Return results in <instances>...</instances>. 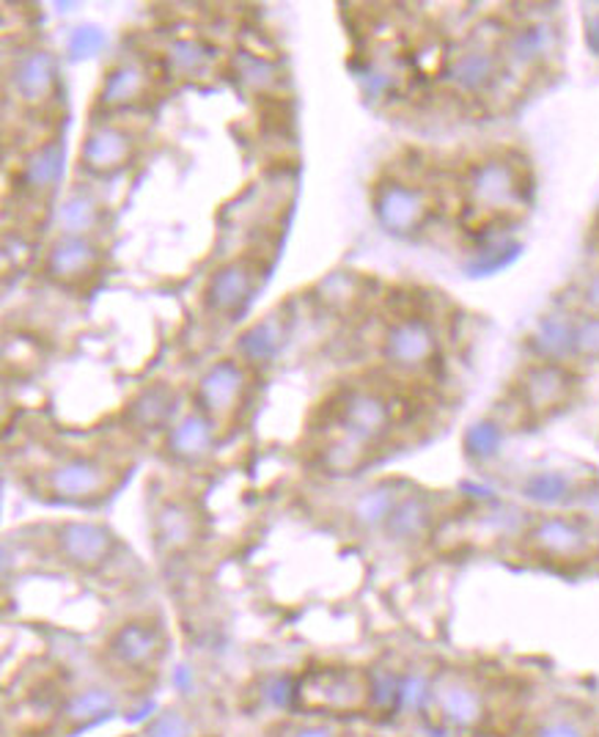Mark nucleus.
Returning a JSON list of instances; mask_svg holds the SVG:
<instances>
[{
	"label": "nucleus",
	"instance_id": "nucleus-2",
	"mask_svg": "<svg viewBox=\"0 0 599 737\" xmlns=\"http://www.w3.org/2000/svg\"><path fill=\"white\" fill-rule=\"evenodd\" d=\"M426 704L437 724L456 735H478L492 721V693L476 671H434L426 685Z\"/></svg>",
	"mask_w": 599,
	"mask_h": 737
},
{
	"label": "nucleus",
	"instance_id": "nucleus-20",
	"mask_svg": "<svg viewBox=\"0 0 599 737\" xmlns=\"http://www.w3.org/2000/svg\"><path fill=\"white\" fill-rule=\"evenodd\" d=\"M176 407V394L168 385H152V388L141 391V394L132 399L126 418H130L132 427L137 432H154V429H163L170 421Z\"/></svg>",
	"mask_w": 599,
	"mask_h": 737
},
{
	"label": "nucleus",
	"instance_id": "nucleus-14",
	"mask_svg": "<svg viewBox=\"0 0 599 737\" xmlns=\"http://www.w3.org/2000/svg\"><path fill=\"white\" fill-rule=\"evenodd\" d=\"M9 82L16 97L27 105H38L55 88V61L44 50H25L11 64Z\"/></svg>",
	"mask_w": 599,
	"mask_h": 737
},
{
	"label": "nucleus",
	"instance_id": "nucleus-23",
	"mask_svg": "<svg viewBox=\"0 0 599 737\" xmlns=\"http://www.w3.org/2000/svg\"><path fill=\"white\" fill-rule=\"evenodd\" d=\"M284 339L286 333L284 324L278 322V317H267L262 319V322L251 324V328L240 336L236 350H240V355L245 358L247 363H269L275 355H278L280 346H284Z\"/></svg>",
	"mask_w": 599,
	"mask_h": 737
},
{
	"label": "nucleus",
	"instance_id": "nucleus-15",
	"mask_svg": "<svg viewBox=\"0 0 599 737\" xmlns=\"http://www.w3.org/2000/svg\"><path fill=\"white\" fill-rule=\"evenodd\" d=\"M132 157V138L119 127H97L86 135L80 148L82 168L93 174H113L121 170Z\"/></svg>",
	"mask_w": 599,
	"mask_h": 737
},
{
	"label": "nucleus",
	"instance_id": "nucleus-19",
	"mask_svg": "<svg viewBox=\"0 0 599 737\" xmlns=\"http://www.w3.org/2000/svg\"><path fill=\"white\" fill-rule=\"evenodd\" d=\"M434 526L432 501L421 493H401L399 504L390 512L385 531L396 542H415L423 539Z\"/></svg>",
	"mask_w": 599,
	"mask_h": 737
},
{
	"label": "nucleus",
	"instance_id": "nucleus-41",
	"mask_svg": "<svg viewBox=\"0 0 599 737\" xmlns=\"http://www.w3.org/2000/svg\"><path fill=\"white\" fill-rule=\"evenodd\" d=\"M588 44H591L594 53L599 55V14H594L591 20H588Z\"/></svg>",
	"mask_w": 599,
	"mask_h": 737
},
{
	"label": "nucleus",
	"instance_id": "nucleus-43",
	"mask_svg": "<svg viewBox=\"0 0 599 737\" xmlns=\"http://www.w3.org/2000/svg\"><path fill=\"white\" fill-rule=\"evenodd\" d=\"M591 737H599V732H594V735Z\"/></svg>",
	"mask_w": 599,
	"mask_h": 737
},
{
	"label": "nucleus",
	"instance_id": "nucleus-6",
	"mask_svg": "<svg viewBox=\"0 0 599 737\" xmlns=\"http://www.w3.org/2000/svg\"><path fill=\"white\" fill-rule=\"evenodd\" d=\"M55 553L75 570H99L113 556L115 537L108 526L91 520L60 522L53 534Z\"/></svg>",
	"mask_w": 599,
	"mask_h": 737
},
{
	"label": "nucleus",
	"instance_id": "nucleus-25",
	"mask_svg": "<svg viewBox=\"0 0 599 737\" xmlns=\"http://www.w3.org/2000/svg\"><path fill=\"white\" fill-rule=\"evenodd\" d=\"M143 86H146V77H143V72L135 64H115L104 75L99 102L104 108H121V105H130L132 99L141 97Z\"/></svg>",
	"mask_w": 599,
	"mask_h": 737
},
{
	"label": "nucleus",
	"instance_id": "nucleus-11",
	"mask_svg": "<svg viewBox=\"0 0 599 737\" xmlns=\"http://www.w3.org/2000/svg\"><path fill=\"white\" fill-rule=\"evenodd\" d=\"M245 391V369L236 361H218L198 380L196 402L203 416L225 418L236 410Z\"/></svg>",
	"mask_w": 599,
	"mask_h": 737
},
{
	"label": "nucleus",
	"instance_id": "nucleus-4",
	"mask_svg": "<svg viewBox=\"0 0 599 737\" xmlns=\"http://www.w3.org/2000/svg\"><path fill=\"white\" fill-rule=\"evenodd\" d=\"M115 468L97 457H66L55 462L44 473V487L53 498L66 501V504H91V501L104 498L115 487Z\"/></svg>",
	"mask_w": 599,
	"mask_h": 737
},
{
	"label": "nucleus",
	"instance_id": "nucleus-10",
	"mask_svg": "<svg viewBox=\"0 0 599 737\" xmlns=\"http://www.w3.org/2000/svg\"><path fill=\"white\" fill-rule=\"evenodd\" d=\"M115 710H119V693L108 685H99V682H88V685L66 691L60 696L55 721L66 735H71V732L88 729V726L110 718Z\"/></svg>",
	"mask_w": 599,
	"mask_h": 737
},
{
	"label": "nucleus",
	"instance_id": "nucleus-18",
	"mask_svg": "<svg viewBox=\"0 0 599 737\" xmlns=\"http://www.w3.org/2000/svg\"><path fill=\"white\" fill-rule=\"evenodd\" d=\"M168 451L170 457L181 462H198L212 451L214 446V421L209 416L198 413H187L181 416L174 427L168 429Z\"/></svg>",
	"mask_w": 599,
	"mask_h": 737
},
{
	"label": "nucleus",
	"instance_id": "nucleus-21",
	"mask_svg": "<svg viewBox=\"0 0 599 737\" xmlns=\"http://www.w3.org/2000/svg\"><path fill=\"white\" fill-rule=\"evenodd\" d=\"M498 75V58L492 55V50L476 47L462 53L459 58L451 61L448 66V80L454 82L459 91L476 94L481 88H487L489 82Z\"/></svg>",
	"mask_w": 599,
	"mask_h": 737
},
{
	"label": "nucleus",
	"instance_id": "nucleus-16",
	"mask_svg": "<svg viewBox=\"0 0 599 737\" xmlns=\"http://www.w3.org/2000/svg\"><path fill=\"white\" fill-rule=\"evenodd\" d=\"M99 251L91 240L80 234H60L47 253V273L64 284H77L93 273Z\"/></svg>",
	"mask_w": 599,
	"mask_h": 737
},
{
	"label": "nucleus",
	"instance_id": "nucleus-34",
	"mask_svg": "<svg viewBox=\"0 0 599 737\" xmlns=\"http://www.w3.org/2000/svg\"><path fill=\"white\" fill-rule=\"evenodd\" d=\"M104 44H108V38L97 25H82L69 36V53L71 58H93V55L102 53Z\"/></svg>",
	"mask_w": 599,
	"mask_h": 737
},
{
	"label": "nucleus",
	"instance_id": "nucleus-29",
	"mask_svg": "<svg viewBox=\"0 0 599 737\" xmlns=\"http://www.w3.org/2000/svg\"><path fill=\"white\" fill-rule=\"evenodd\" d=\"M209 61H212V47L198 42V38H176L168 47L170 69L181 77L201 75L209 66Z\"/></svg>",
	"mask_w": 599,
	"mask_h": 737
},
{
	"label": "nucleus",
	"instance_id": "nucleus-32",
	"mask_svg": "<svg viewBox=\"0 0 599 737\" xmlns=\"http://www.w3.org/2000/svg\"><path fill=\"white\" fill-rule=\"evenodd\" d=\"M533 341H536L539 352H544V355L550 358H558L575 346V328H572L569 322H564V319L550 317L539 324Z\"/></svg>",
	"mask_w": 599,
	"mask_h": 737
},
{
	"label": "nucleus",
	"instance_id": "nucleus-31",
	"mask_svg": "<svg viewBox=\"0 0 599 737\" xmlns=\"http://www.w3.org/2000/svg\"><path fill=\"white\" fill-rule=\"evenodd\" d=\"M58 220H60V229H64L66 234L82 237L86 231H91L93 226H97V220H99L97 201L88 196H69L64 201V207H60Z\"/></svg>",
	"mask_w": 599,
	"mask_h": 737
},
{
	"label": "nucleus",
	"instance_id": "nucleus-27",
	"mask_svg": "<svg viewBox=\"0 0 599 737\" xmlns=\"http://www.w3.org/2000/svg\"><path fill=\"white\" fill-rule=\"evenodd\" d=\"M267 737H346L341 721L319 718V715H300V718H284L267 729Z\"/></svg>",
	"mask_w": 599,
	"mask_h": 737
},
{
	"label": "nucleus",
	"instance_id": "nucleus-37",
	"mask_svg": "<svg viewBox=\"0 0 599 737\" xmlns=\"http://www.w3.org/2000/svg\"><path fill=\"white\" fill-rule=\"evenodd\" d=\"M322 289H324V300L333 302V306L335 302H346V300H352V295H355V278L346 273H335L324 280Z\"/></svg>",
	"mask_w": 599,
	"mask_h": 737
},
{
	"label": "nucleus",
	"instance_id": "nucleus-17",
	"mask_svg": "<svg viewBox=\"0 0 599 737\" xmlns=\"http://www.w3.org/2000/svg\"><path fill=\"white\" fill-rule=\"evenodd\" d=\"M569 388L572 380L564 369L555 366V363H539V366L528 369L525 377H522V405L531 413L555 410L569 399Z\"/></svg>",
	"mask_w": 599,
	"mask_h": 737
},
{
	"label": "nucleus",
	"instance_id": "nucleus-24",
	"mask_svg": "<svg viewBox=\"0 0 599 737\" xmlns=\"http://www.w3.org/2000/svg\"><path fill=\"white\" fill-rule=\"evenodd\" d=\"M399 498L401 493L393 484H374L366 493L357 495L355 506H352L355 522H360L363 528H385V522H388L390 512L399 504Z\"/></svg>",
	"mask_w": 599,
	"mask_h": 737
},
{
	"label": "nucleus",
	"instance_id": "nucleus-39",
	"mask_svg": "<svg viewBox=\"0 0 599 737\" xmlns=\"http://www.w3.org/2000/svg\"><path fill=\"white\" fill-rule=\"evenodd\" d=\"M31 248H27V242L22 240V234H5V240H3V267H5V273H9L11 270V264H22L25 262L27 256H31Z\"/></svg>",
	"mask_w": 599,
	"mask_h": 737
},
{
	"label": "nucleus",
	"instance_id": "nucleus-35",
	"mask_svg": "<svg viewBox=\"0 0 599 737\" xmlns=\"http://www.w3.org/2000/svg\"><path fill=\"white\" fill-rule=\"evenodd\" d=\"M465 446L470 454L492 457L500 446V429L495 427V424H476V427L467 432Z\"/></svg>",
	"mask_w": 599,
	"mask_h": 737
},
{
	"label": "nucleus",
	"instance_id": "nucleus-40",
	"mask_svg": "<svg viewBox=\"0 0 599 737\" xmlns=\"http://www.w3.org/2000/svg\"><path fill=\"white\" fill-rule=\"evenodd\" d=\"M511 256H514V253H509V251H489V253H484L476 264H470V270L473 273H492V270L503 267Z\"/></svg>",
	"mask_w": 599,
	"mask_h": 737
},
{
	"label": "nucleus",
	"instance_id": "nucleus-13",
	"mask_svg": "<svg viewBox=\"0 0 599 737\" xmlns=\"http://www.w3.org/2000/svg\"><path fill=\"white\" fill-rule=\"evenodd\" d=\"M154 542L163 553L179 556L196 544L198 539V517L185 501H165L154 509Z\"/></svg>",
	"mask_w": 599,
	"mask_h": 737
},
{
	"label": "nucleus",
	"instance_id": "nucleus-28",
	"mask_svg": "<svg viewBox=\"0 0 599 737\" xmlns=\"http://www.w3.org/2000/svg\"><path fill=\"white\" fill-rule=\"evenodd\" d=\"M234 72L236 80H240L242 86L256 88V91H269V88L278 86L280 80V72L273 61L264 58V55L247 53V50L245 53H236Z\"/></svg>",
	"mask_w": 599,
	"mask_h": 737
},
{
	"label": "nucleus",
	"instance_id": "nucleus-30",
	"mask_svg": "<svg viewBox=\"0 0 599 737\" xmlns=\"http://www.w3.org/2000/svg\"><path fill=\"white\" fill-rule=\"evenodd\" d=\"M135 737H198V724L185 707H165Z\"/></svg>",
	"mask_w": 599,
	"mask_h": 737
},
{
	"label": "nucleus",
	"instance_id": "nucleus-3",
	"mask_svg": "<svg viewBox=\"0 0 599 737\" xmlns=\"http://www.w3.org/2000/svg\"><path fill=\"white\" fill-rule=\"evenodd\" d=\"M168 649L163 625L148 616H132L121 622L102 647V660L110 674L126 682H148L157 676Z\"/></svg>",
	"mask_w": 599,
	"mask_h": 737
},
{
	"label": "nucleus",
	"instance_id": "nucleus-33",
	"mask_svg": "<svg viewBox=\"0 0 599 737\" xmlns=\"http://www.w3.org/2000/svg\"><path fill=\"white\" fill-rule=\"evenodd\" d=\"M547 44H550L547 28L531 25V28H522V31H517L514 36L506 42V47H509L511 58H514L517 64H531V61H536L539 55H544Z\"/></svg>",
	"mask_w": 599,
	"mask_h": 737
},
{
	"label": "nucleus",
	"instance_id": "nucleus-9",
	"mask_svg": "<svg viewBox=\"0 0 599 737\" xmlns=\"http://www.w3.org/2000/svg\"><path fill=\"white\" fill-rule=\"evenodd\" d=\"M374 215L390 234H410L426 220L429 204L418 187L404 182H382L374 190Z\"/></svg>",
	"mask_w": 599,
	"mask_h": 737
},
{
	"label": "nucleus",
	"instance_id": "nucleus-22",
	"mask_svg": "<svg viewBox=\"0 0 599 737\" xmlns=\"http://www.w3.org/2000/svg\"><path fill=\"white\" fill-rule=\"evenodd\" d=\"M60 174H64V146H60V141L42 143L22 163V182L31 190H49V187L58 185Z\"/></svg>",
	"mask_w": 599,
	"mask_h": 737
},
{
	"label": "nucleus",
	"instance_id": "nucleus-12",
	"mask_svg": "<svg viewBox=\"0 0 599 737\" xmlns=\"http://www.w3.org/2000/svg\"><path fill=\"white\" fill-rule=\"evenodd\" d=\"M385 358H388L393 366L399 369H421L437 352V339H434L432 328L426 324V319L412 317V319H399L396 324H390L388 333L382 341Z\"/></svg>",
	"mask_w": 599,
	"mask_h": 737
},
{
	"label": "nucleus",
	"instance_id": "nucleus-42",
	"mask_svg": "<svg viewBox=\"0 0 599 737\" xmlns=\"http://www.w3.org/2000/svg\"><path fill=\"white\" fill-rule=\"evenodd\" d=\"M586 302H588V308H594V311H599V275L591 280V284H588V289H586Z\"/></svg>",
	"mask_w": 599,
	"mask_h": 737
},
{
	"label": "nucleus",
	"instance_id": "nucleus-5",
	"mask_svg": "<svg viewBox=\"0 0 599 737\" xmlns=\"http://www.w3.org/2000/svg\"><path fill=\"white\" fill-rule=\"evenodd\" d=\"M525 544L553 564H580L594 553V539L583 522L566 515H544L528 526Z\"/></svg>",
	"mask_w": 599,
	"mask_h": 737
},
{
	"label": "nucleus",
	"instance_id": "nucleus-7",
	"mask_svg": "<svg viewBox=\"0 0 599 737\" xmlns=\"http://www.w3.org/2000/svg\"><path fill=\"white\" fill-rule=\"evenodd\" d=\"M467 196H470L473 209L498 215L520 207L525 193H522V182L514 165H509L506 160H487L470 170Z\"/></svg>",
	"mask_w": 599,
	"mask_h": 737
},
{
	"label": "nucleus",
	"instance_id": "nucleus-36",
	"mask_svg": "<svg viewBox=\"0 0 599 737\" xmlns=\"http://www.w3.org/2000/svg\"><path fill=\"white\" fill-rule=\"evenodd\" d=\"M564 490H566V479L558 476V473H539V476H533L531 482H528V493H531V498H539V501L561 498Z\"/></svg>",
	"mask_w": 599,
	"mask_h": 737
},
{
	"label": "nucleus",
	"instance_id": "nucleus-1",
	"mask_svg": "<svg viewBox=\"0 0 599 737\" xmlns=\"http://www.w3.org/2000/svg\"><path fill=\"white\" fill-rule=\"evenodd\" d=\"M295 704L319 718H355L366 715L377 698V685L366 669L346 663H322L302 671L295 682Z\"/></svg>",
	"mask_w": 599,
	"mask_h": 737
},
{
	"label": "nucleus",
	"instance_id": "nucleus-8",
	"mask_svg": "<svg viewBox=\"0 0 599 737\" xmlns=\"http://www.w3.org/2000/svg\"><path fill=\"white\" fill-rule=\"evenodd\" d=\"M256 284V267L251 262H245V258H234V262L223 264V267H218L209 275L207 286H203V302H207V308L212 314L236 317L251 302Z\"/></svg>",
	"mask_w": 599,
	"mask_h": 737
},
{
	"label": "nucleus",
	"instance_id": "nucleus-38",
	"mask_svg": "<svg viewBox=\"0 0 599 737\" xmlns=\"http://www.w3.org/2000/svg\"><path fill=\"white\" fill-rule=\"evenodd\" d=\"M575 350L586 352V355H599V317L575 328Z\"/></svg>",
	"mask_w": 599,
	"mask_h": 737
},
{
	"label": "nucleus",
	"instance_id": "nucleus-26",
	"mask_svg": "<svg viewBox=\"0 0 599 737\" xmlns=\"http://www.w3.org/2000/svg\"><path fill=\"white\" fill-rule=\"evenodd\" d=\"M591 726L583 715L575 710L555 707L539 715L531 726H528L525 737H591Z\"/></svg>",
	"mask_w": 599,
	"mask_h": 737
}]
</instances>
